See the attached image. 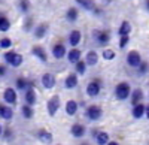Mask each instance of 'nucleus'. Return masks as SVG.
I'll return each mask as SVG.
<instances>
[{
  "mask_svg": "<svg viewBox=\"0 0 149 145\" xmlns=\"http://www.w3.org/2000/svg\"><path fill=\"white\" fill-rule=\"evenodd\" d=\"M131 87H130V82L127 81H121L118 82L116 85H115V97L116 100L119 102H124V100H128L130 99V96H131Z\"/></svg>",
  "mask_w": 149,
  "mask_h": 145,
  "instance_id": "1",
  "label": "nucleus"
},
{
  "mask_svg": "<svg viewBox=\"0 0 149 145\" xmlns=\"http://www.w3.org/2000/svg\"><path fill=\"white\" fill-rule=\"evenodd\" d=\"M31 54L39 60L40 63H46L48 62V54L45 51V48L40 46V45H33L31 46Z\"/></svg>",
  "mask_w": 149,
  "mask_h": 145,
  "instance_id": "16",
  "label": "nucleus"
},
{
  "mask_svg": "<svg viewBox=\"0 0 149 145\" xmlns=\"http://www.w3.org/2000/svg\"><path fill=\"white\" fill-rule=\"evenodd\" d=\"M33 29H34V24H33V18L27 15V18L24 20V22H22V30L26 32V33H29V32H33Z\"/></svg>",
  "mask_w": 149,
  "mask_h": 145,
  "instance_id": "35",
  "label": "nucleus"
},
{
  "mask_svg": "<svg viewBox=\"0 0 149 145\" xmlns=\"http://www.w3.org/2000/svg\"><path fill=\"white\" fill-rule=\"evenodd\" d=\"M145 9L146 12H149V0H145Z\"/></svg>",
  "mask_w": 149,
  "mask_h": 145,
  "instance_id": "43",
  "label": "nucleus"
},
{
  "mask_svg": "<svg viewBox=\"0 0 149 145\" xmlns=\"http://www.w3.org/2000/svg\"><path fill=\"white\" fill-rule=\"evenodd\" d=\"M78 109H79V103H78L76 100H73V99L67 100L66 105H64V111H66V114H67L69 117L76 115V114H78Z\"/></svg>",
  "mask_w": 149,
  "mask_h": 145,
  "instance_id": "21",
  "label": "nucleus"
},
{
  "mask_svg": "<svg viewBox=\"0 0 149 145\" xmlns=\"http://www.w3.org/2000/svg\"><path fill=\"white\" fill-rule=\"evenodd\" d=\"M3 102H5L6 105H10V106L17 105V102H18V93H17V88L8 87V88L3 91Z\"/></svg>",
  "mask_w": 149,
  "mask_h": 145,
  "instance_id": "8",
  "label": "nucleus"
},
{
  "mask_svg": "<svg viewBox=\"0 0 149 145\" xmlns=\"http://www.w3.org/2000/svg\"><path fill=\"white\" fill-rule=\"evenodd\" d=\"M94 139H95V144H97V145H106V144L110 141L107 132H103V130H98L97 135L94 136Z\"/></svg>",
  "mask_w": 149,
  "mask_h": 145,
  "instance_id": "29",
  "label": "nucleus"
},
{
  "mask_svg": "<svg viewBox=\"0 0 149 145\" xmlns=\"http://www.w3.org/2000/svg\"><path fill=\"white\" fill-rule=\"evenodd\" d=\"M48 32H49V24L48 22H40V24H36V26H34L33 36H34V39L40 41V39H43L45 36L48 34Z\"/></svg>",
  "mask_w": 149,
  "mask_h": 145,
  "instance_id": "11",
  "label": "nucleus"
},
{
  "mask_svg": "<svg viewBox=\"0 0 149 145\" xmlns=\"http://www.w3.org/2000/svg\"><path fill=\"white\" fill-rule=\"evenodd\" d=\"M128 42H130V34H127V36H119V41H118V46L121 48V50H124L127 45H128Z\"/></svg>",
  "mask_w": 149,
  "mask_h": 145,
  "instance_id": "37",
  "label": "nucleus"
},
{
  "mask_svg": "<svg viewBox=\"0 0 149 145\" xmlns=\"http://www.w3.org/2000/svg\"><path fill=\"white\" fill-rule=\"evenodd\" d=\"M79 84V75L76 74V72H73V74H69L64 79V88L66 90H74L78 87Z\"/></svg>",
  "mask_w": 149,
  "mask_h": 145,
  "instance_id": "15",
  "label": "nucleus"
},
{
  "mask_svg": "<svg viewBox=\"0 0 149 145\" xmlns=\"http://www.w3.org/2000/svg\"><path fill=\"white\" fill-rule=\"evenodd\" d=\"M131 30H133L131 22L127 21V20H124V21L119 24V27H118V36H127V34L131 33Z\"/></svg>",
  "mask_w": 149,
  "mask_h": 145,
  "instance_id": "25",
  "label": "nucleus"
},
{
  "mask_svg": "<svg viewBox=\"0 0 149 145\" xmlns=\"http://www.w3.org/2000/svg\"><path fill=\"white\" fill-rule=\"evenodd\" d=\"M106 145H119V142L118 141H109Z\"/></svg>",
  "mask_w": 149,
  "mask_h": 145,
  "instance_id": "42",
  "label": "nucleus"
},
{
  "mask_svg": "<svg viewBox=\"0 0 149 145\" xmlns=\"http://www.w3.org/2000/svg\"><path fill=\"white\" fill-rule=\"evenodd\" d=\"M2 135H3V126L0 124V136H2Z\"/></svg>",
  "mask_w": 149,
  "mask_h": 145,
  "instance_id": "46",
  "label": "nucleus"
},
{
  "mask_svg": "<svg viewBox=\"0 0 149 145\" xmlns=\"http://www.w3.org/2000/svg\"><path fill=\"white\" fill-rule=\"evenodd\" d=\"M10 30V20L0 12V33H6Z\"/></svg>",
  "mask_w": 149,
  "mask_h": 145,
  "instance_id": "28",
  "label": "nucleus"
},
{
  "mask_svg": "<svg viewBox=\"0 0 149 145\" xmlns=\"http://www.w3.org/2000/svg\"><path fill=\"white\" fill-rule=\"evenodd\" d=\"M3 60L8 66H12V67H19L22 63H24V57L22 54L14 51V50H8L5 54H3Z\"/></svg>",
  "mask_w": 149,
  "mask_h": 145,
  "instance_id": "2",
  "label": "nucleus"
},
{
  "mask_svg": "<svg viewBox=\"0 0 149 145\" xmlns=\"http://www.w3.org/2000/svg\"><path fill=\"white\" fill-rule=\"evenodd\" d=\"M112 2H113V0H103V3H104V5H110Z\"/></svg>",
  "mask_w": 149,
  "mask_h": 145,
  "instance_id": "44",
  "label": "nucleus"
},
{
  "mask_svg": "<svg viewBox=\"0 0 149 145\" xmlns=\"http://www.w3.org/2000/svg\"><path fill=\"white\" fill-rule=\"evenodd\" d=\"M8 75V64H0V78H5Z\"/></svg>",
  "mask_w": 149,
  "mask_h": 145,
  "instance_id": "39",
  "label": "nucleus"
},
{
  "mask_svg": "<svg viewBox=\"0 0 149 145\" xmlns=\"http://www.w3.org/2000/svg\"><path fill=\"white\" fill-rule=\"evenodd\" d=\"M36 138L39 139L42 144H45V145H49V144H52V141H54V136H52V133L49 130H46V129H39L36 132Z\"/></svg>",
  "mask_w": 149,
  "mask_h": 145,
  "instance_id": "13",
  "label": "nucleus"
},
{
  "mask_svg": "<svg viewBox=\"0 0 149 145\" xmlns=\"http://www.w3.org/2000/svg\"><path fill=\"white\" fill-rule=\"evenodd\" d=\"M93 38H94V42L97 45H100V46H106L110 39H112V36H110V32L109 30H93Z\"/></svg>",
  "mask_w": 149,
  "mask_h": 145,
  "instance_id": "4",
  "label": "nucleus"
},
{
  "mask_svg": "<svg viewBox=\"0 0 149 145\" xmlns=\"http://www.w3.org/2000/svg\"><path fill=\"white\" fill-rule=\"evenodd\" d=\"M79 145H91V144H88V142H81Z\"/></svg>",
  "mask_w": 149,
  "mask_h": 145,
  "instance_id": "47",
  "label": "nucleus"
},
{
  "mask_svg": "<svg viewBox=\"0 0 149 145\" xmlns=\"http://www.w3.org/2000/svg\"><path fill=\"white\" fill-rule=\"evenodd\" d=\"M103 117V108L100 105H90L85 108V118L88 121H98Z\"/></svg>",
  "mask_w": 149,
  "mask_h": 145,
  "instance_id": "3",
  "label": "nucleus"
},
{
  "mask_svg": "<svg viewBox=\"0 0 149 145\" xmlns=\"http://www.w3.org/2000/svg\"><path fill=\"white\" fill-rule=\"evenodd\" d=\"M143 97H145V93L142 88H134L131 91V96H130V102H131V106L136 105V103H140L143 102Z\"/></svg>",
  "mask_w": 149,
  "mask_h": 145,
  "instance_id": "22",
  "label": "nucleus"
},
{
  "mask_svg": "<svg viewBox=\"0 0 149 145\" xmlns=\"http://www.w3.org/2000/svg\"><path fill=\"white\" fill-rule=\"evenodd\" d=\"M30 85H33V84L29 79H26L24 76H18L15 79V88H17V91H26Z\"/></svg>",
  "mask_w": 149,
  "mask_h": 145,
  "instance_id": "23",
  "label": "nucleus"
},
{
  "mask_svg": "<svg viewBox=\"0 0 149 145\" xmlns=\"http://www.w3.org/2000/svg\"><path fill=\"white\" fill-rule=\"evenodd\" d=\"M60 108H61L60 96H58V94H54L52 97L46 102V112H48V115H49V117H55Z\"/></svg>",
  "mask_w": 149,
  "mask_h": 145,
  "instance_id": "6",
  "label": "nucleus"
},
{
  "mask_svg": "<svg viewBox=\"0 0 149 145\" xmlns=\"http://www.w3.org/2000/svg\"><path fill=\"white\" fill-rule=\"evenodd\" d=\"M40 84H42V87L45 90H51L55 87V84H57V78L54 74H51V72H46V74L42 75L40 78Z\"/></svg>",
  "mask_w": 149,
  "mask_h": 145,
  "instance_id": "10",
  "label": "nucleus"
},
{
  "mask_svg": "<svg viewBox=\"0 0 149 145\" xmlns=\"http://www.w3.org/2000/svg\"><path fill=\"white\" fill-rule=\"evenodd\" d=\"M24 102L34 106L36 102H37V94H36V90L33 88V85H30L26 91H24Z\"/></svg>",
  "mask_w": 149,
  "mask_h": 145,
  "instance_id": "19",
  "label": "nucleus"
},
{
  "mask_svg": "<svg viewBox=\"0 0 149 145\" xmlns=\"http://www.w3.org/2000/svg\"><path fill=\"white\" fill-rule=\"evenodd\" d=\"M3 108H5V105L0 103V115H2V112H3Z\"/></svg>",
  "mask_w": 149,
  "mask_h": 145,
  "instance_id": "45",
  "label": "nucleus"
},
{
  "mask_svg": "<svg viewBox=\"0 0 149 145\" xmlns=\"http://www.w3.org/2000/svg\"><path fill=\"white\" fill-rule=\"evenodd\" d=\"M3 139H6V141H10L12 138H14V132H12V129H9V127H6V129H3Z\"/></svg>",
  "mask_w": 149,
  "mask_h": 145,
  "instance_id": "38",
  "label": "nucleus"
},
{
  "mask_svg": "<svg viewBox=\"0 0 149 145\" xmlns=\"http://www.w3.org/2000/svg\"><path fill=\"white\" fill-rule=\"evenodd\" d=\"M64 18H66V21H69V22H76V21L79 20V9H78L76 6L67 8L66 14H64Z\"/></svg>",
  "mask_w": 149,
  "mask_h": 145,
  "instance_id": "20",
  "label": "nucleus"
},
{
  "mask_svg": "<svg viewBox=\"0 0 149 145\" xmlns=\"http://www.w3.org/2000/svg\"><path fill=\"white\" fill-rule=\"evenodd\" d=\"M136 70H137V76H145L148 72H149V63L143 60V62L137 66V69H136Z\"/></svg>",
  "mask_w": 149,
  "mask_h": 145,
  "instance_id": "34",
  "label": "nucleus"
},
{
  "mask_svg": "<svg viewBox=\"0 0 149 145\" xmlns=\"http://www.w3.org/2000/svg\"><path fill=\"white\" fill-rule=\"evenodd\" d=\"M21 115L26 118V120H31L34 117V109H33V106L29 105V103H24L21 106Z\"/></svg>",
  "mask_w": 149,
  "mask_h": 145,
  "instance_id": "27",
  "label": "nucleus"
},
{
  "mask_svg": "<svg viewBox=\"0 0 149 145\" xmlns=\"http://www.w3.org/2000/svg\"><path fill=\"white\" fill-rule=\"evenodd\" d=\"M102 57H103V60H106V62H112V60H115L116 53L112 50V48H104L103 53H102Z\"/></svg>",
  "mask_w": 149,
  "mask_h": 145,
  "instance_id": "33",
  "label": "nucleus"
},
{
  "mask_svg": "<svg viewBox=\"0 0 149 145\" xmlns=\"http://www.w3.org/2000/svg\"><path fill=\"white\" fill-rule=\"evenodd\" d=\"M102 88H103V82L100 79H97V78L91 79L86 84V94H88L90 97H97V96H100Z\"/></svg>",
  "mask_w": 149,
  "mask_h": 145,
  "instance_id": "5",
  "label": "nucleus"
},
{
  "mask_svg": "<svg viewBox=\"0 0 149 145\" xmlns=\"http://www.w3.org/2000/svg\"><path fill=\"white\" fill-rule=\"evenodd\" d=\"M86 67H88V64H86V62L85 60H79V62L74 64V72L79 75V76H82V75H85L86 74Z\"/></svg>",
  "mask_w": 149,
  "mask_h": 145,
  "instance_id": "31",
  "label": "nucleus"
},
{
  "mask_svg": "<svg viewBox=\"0 0 149 145\" xmlns=\"http://www.w3.org/2000/svg\"><path fill=\"white\" fill-rule=\"evenodd\" d=\"M51 54H52V57L57 58V60H63V58L67 55V48H66V45H64L63 42H57V43H54L52 48H51Z\"/></svg>",
  "mask_w": 149,
  "mask_h": 145,
  "instance_id": "9",
  "label": "nucleus"
},
{
  "mask_svg": "<svg viewBox=\"0 0 149 145\" xmlns=\"http://www.w3.org/2000/svg\"><path fill=\"white\" fill-rule=\"evenodd\" d=\"M145 117L149 120V103H146V112H145Z\"/></svg>",
  "mask_w": 149,
  "mask_h": 145,
  "instance_id": "41",
  "label": "nucleus"
},
{
  "mask_svg": "<svg viewBox=\"0 0 149 145\" xmlns=\"http://www.w3.org/2000/svg\"><path fill=\"white\" fill-rule=\"evenodd\" d=\"M145 112H146V105H145L143 102L136 103V105H133V108H131V115H133L134 120L143 118V117H145Z\"/></svg>",
  "mask_w": 149,
  "mask_h": 145,
  "instance_id": "18",
  "label": "nucleus"
},
{
  "mask_svg": "<svg viewBox=\"0 0 149 145\" xmlns=\"http://www.w3.org/2000/svg\"><path fill=\"white\" fill-rule=\"evenodd\" d=\"M18 9L21 14L29 15V12L31 9V0H18Z\"/></svg>",
  "mask_w": 149,
  "mask_h": 145,
  "instance_id": "30",
  "label": "nucleus"
},
{
  "mask_svg": "<svg viewBox=\"0 0 149 145\" xmlns=\"http://www.w3.org/2000/svg\"><path fill=\"white\" fill-rule=\"evenodd\" d=\"M74 2H76V5H78L79 8H82V9L86 11V12H93L94 8L97 6L94 0H74Z\"/></svg>",
  "mask_w": 149,
  "mask_h": 145,
  "instance_id": "24",
  "label": "nucleus"
},
{
  "mask_svg": "<svg viewBox=\"0 0 149 145\" xmlns=\"http://www.w3.org/2000/svg\"><path fill=\"white\" fill-rule=\"evenodd\" d=\"M125 62H127V64H128L130 67L137 69V66L143 62V60H142V55H140L139 51L131 50V51H128V54H127V57H125Z\"/></svg>",
  "mask_w": 149,
  "mask_h": 145,
  "instance_id": "7",
  "label": "nucleus"
},
{
  "mask_svg": "<svg viewBox=\"0 0 149 145\" xmlns=\"http://www.w3.org/2000/svg\"><path fill=\"white\" fill-rule=\"evenodd\" d=\"M70 135L74 138V139H81L86 135V127L82 124V123H74L72 124L70 127Z\"/></svg>",
  "mask_w": 149,
  "mask_h": 145,
  "instance_id": "12",
  "label": "nucleus"
},
{
  "mask_svg": "<svg viewBox=\"0 0 149 145\" xmlns=\"http://www.w3.org/2000/svg\"><path fill=\"white\" fill-rule=\"evenodd\" d=\"M10 48H12V39L8 38V36H3V38L0 39V50L8 51V50H10Z\"/></svg>",
  "mask_w": 149,
  "mask_h": 145,
  "instance_id": "36",
  "label": "nucleus"
},
{
  "mask_svg": "<svg viewBox=\"0 0 149 145\" xmlns=\"http://www.w3.org/2000/svg\"><path fill=\"white\" fill-rule=\"evenodd\" d=\"M93 15H94V17H102V15H103V9L98 8V6H95L94 11H93Z\"/></svg>",
  "mask_w": 149,
  "mask_h": 145,
  "instance_id": "40",
  "label": "nucleus"
},
{
  "mask_svg": "<svg viewBox=\"0 0 149 145\" xmlns=\"http://www.w3.org/2000/svg\"><path fill=\"white\" fill-rule=\"evenodd\" d=\"M67 62L70 63V64H76L79 60L82 58V51L79 50V48L76 46V48H70V50L67 51Z\"/></svg>",
  "mask_w": 149,
  "mask_h": 145,
  "instance_id": "17",
  "label": "nucleus"
},
{
  "mask_svg": "<svg viewBox=\"0 0 149 145\" xmlns=\"http://www.w3.org/2000/svg\"><path fill=\"white\" fill-rule=\"evenodd\" d=\"M81 41H82V33H81V30H78V29H73V30L69 33V36H67V42H69V45H70L72 48H76V46L81 43Z\"/></svg>",
  "mask_w": 149,
  "mask_h": 145,
  "instance_id": "14",
  "label": "nucleus"
},
{
  "mask_svg": "<svg viewBox=\"0 0 149 145\" xmlns=\"http://www.w3.org/2000/svg\"><path fill=\"white\" fill-rule=\"evenodd\" d=\"M14 118V109L10 108V105H5L3 108V112L0 115V120H6V121H10Z\"/></svg>",
  "mask_w": 149,
  "mask_h": 145,
  "instance_id": "32",
  "label": "nucleus"
},
{
  "mask_svg": "<svg viewBox=\"0 0 149 145\" xmlns=\"http://www.w3.org/2000/svg\"><path fill=\"white\" fill-rule=\"evenodd\" d=\"M85 62H86V64H88V67H93V66H95L97 63H98V54L95 53V51H88L86 53V55H85Z\"/></svg>",
  "mask_w": 149,
  "mask_h": 145,
  "instance_id": "26",
  "label": "nucleus"
}]
</instances>
